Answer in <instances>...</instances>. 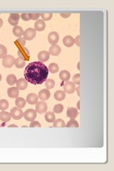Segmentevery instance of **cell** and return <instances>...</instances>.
Wrapping results in <instances>:
<instances>
[{"label":"cell","instance_id":"1f68e13d","mask_svg":"<svg viewBox=\"0 0 114 171\" xmlns=\"http://www.w3.org/2000/svg\"><path fill=\"white\" fill-rule=\"evenodd\" d=\"M7 55V48L5 46L0 44V59H4Z\"/></svg>","mask_w":114,"mask_h":171},{"label":"cell","instance_id":"bcb514c9","mask_svg":"<svg viewBox=\"0 0 114 171\" xmlns=\"http://www.w3.org/2000/svg\"><path fill=\"white\" fill-rule=\"evenodd\" d=\"M9 128H11V127H17V126H16V125H10V126H8Z\"/></svg>","mask_w":114,"mask_h":171},{"label":"cell","instance_id":"3957f363","mask_svg":"<svg viewBox=\"0 0 114 171\" xmlns=\"http://www.w3.org/2000/svg\"><path fill=\"white\" fill-rule=\"evenodd\" d=\"M10 114L11 117L14 118V120H19L21 119L24 116L22 108H17V107H14L10 110Z\"/></svg>","mask_w":114,"mask_h":171},{"label":"cell","instance_id":"7c38bea8","mask_svg":"<svg viewBox=\"0 0 114 171\" xmlns=\"http://www.w3.org/2000/svg\"><path fill=\"white\" fill-rule=\"evenodd\" d=\"M50 96H51V93H50V91L48 89H42L39 93L38 97L42 101H44L48 100L50 98Z\"/></svg>","mask_w":114,"mask_h":171},{"label":"cell","instance_id":"836d02e7","mask_svg":"<svg viewBox=\"0 0 114 171\" xmlns=\"http://www.w3.org/2000/svg\"><path fill=\"white\" fill-rule=\"evenodd\" d=\"M55 86V81L53 79H48L46 81V89L49 90V89H51L54 87Z\"/></svg>","mask_w":114,"mask_h":171},{"label":"cell","instance_id":"e575fe53","mask_svg":"<svg viewBox=\"0 0 114 171\" xmlns=\"http://www.w3.org/2000/svg\"><path fill=\"white\" fill-rule=\"evenodd\" d=\"M63 110V106L62 104H57L54 107V112L55 113H61Z\"/></svg>","mask_w":114,"mask_h":171},{"label":"cell","instance_id":"f35d334b","mask_svg":"<svg viewBox=\"0 0 114 171\" xmlns=\"http://www.w3.org/2000/svg\"><path fill=\"white\" fill-rule=\"evenodd\" d=\"M29 126L31 128H35V127L40 128L42 126H41V123H40L39 122L36 121V120H33V121H32V123H30Z\"/></svg>","mask_w":114,"mask_h":171},{"label":"cell","instance_id":"9c48e42d","mask_svg":"<svg viewBox=\"0 0 114 171\" xmlns=\"http://www.w3.org/2000/svg\"><path fill=\"white\" fill-rule=\"evenodd\" d=\"M19 19H20V15L18 13H12L9 15L8 21L9 24L11 26H16L18 24Z\"/></svg>","mask_w":114,"mask_h":171},{"label":"cell","instance_id":"74e56055","mask_svg":"<svg viewBox=\"0 0 114 171\" xmlns=\"http://www.w3.org/2000/svg\"><path fill=\"white\" fill-rule=\"evenodd\" d=\"M29 17H30V19H32V20H37V19L40 17V14L30 13Z\"/></svg>","mask_w":114,"mask_h":171},{"label":"cell","instance_id":"7bdbcfd3","mask_svg":"<svg viewBox=\"0 0 114 171\" xmlns=\"http://www.w3.org/2000/svg\"><path fill=\"white\" fill-rule=\"evenodd\" d=\"M2 25H3V20L1 18H0V28L2 26Z\"/></svg>","mask_w":114,"mask_h":171},{"label":"cell","instance_id":"603a6c76","mask_svg":"<svg viewBox=\"0 0 114 171\" xmlns=\"http://www.w3.org/2000/svg\"><path fill=\"white\" fill-rule=\"evenodd\" d=\"M13 34L17 37H22V36L24 34V30L21 26H16L13 29Z\"/></svg>","mask_w":114,"mask_h":171},{"label":"cell","instance_id":"7402d4cb","mask_svg":"<svg viewBox=\"0 0 114 171\" xmlns=\"http://www.w3.org/2000/svg\"><path fill=\"white\" fill-rule=\"evenodd\" d=\"M54 96V98L58 101H63L66 98V94L64 91L59 90L56 91Z\"/></svg>","mask_w":114,"mask_h":171},{"label":"cell","instance_id":"44dd1931","mask_svg":"<svg viewBox=\"0 0 114 171\" xmlns=\"http://www.w3.org/2000/svg\"><path fill=\"white\" fill-rule=\"evenodd\" d=\"M71 77V73L70 72H69L68 71L66 70H63V71H61L59 73V78L61 81H69V79H70Z\"/></svg>","mask_w":114,"mask_h":171},{"label":"cell","instance_id":"d4e9b609","mask_svg":"<svg viewBox=\"0 0 114 171\" xmlns=\"http://www.w3.org/2000/svg\"><path fill=\"white\" fill-rule=\"evenodd\" d=\"M15 104H16L17 108H23L25 106V105H26V101L23 98L18 97L15 100Z\"/></svg>","mask_w":114,"mask_h":171},{"label":"cell","instance_id":"f546056e","mask_svg":"<svg viewBox=\"0 0 114 171\" xmlns=\"http://www.w3.org/2000/svg\"><path fill=\"white\" fill-rule=\"evenodd\" d=\"M15 44H17V46L19 48L24 47V46L26 45V40L24 39V37H19V39H17V40L14 42Z\"/></svg>","mask_w":114,"mask_h":171},{"label":"cell","instance_id":"4dcf8cb0","mask_svg":"<svg viewBox=\"0 0 114 171\" xmlns=\"http://www.w3.org/2000/svg\"><path fill=\"white\" fill-rule=\"evenodd\" d=\"M9 108V102L6 99L0 100V110H5Z\"/></svg>","mask_w":114,"mask_h":171},{"label":"cell","instance_id":"d6a6232c","mask_svg":"<svg viewBox=\"0 0 114 171\" xmlns=\"http://www.w3.org/2000/svg\"><path fill=\"white\" fill-rule=\"evenodd\" d=\"M66 126L68 128H79V124L75 119H71L67 123Z\"/></svg>","mask_w":114,"mask_h":171},{"label":"cell","instance_id":"52a82bcc","mask_svg":"<svg viewBox=\"0 0 114 171\" xmlns=\"http://www.w3.org/2000/svg\"><path fill=\"white\" fill-rule=\"evenodd\" d=\"M48 109L47 104L44 101H39L36 104V111L40 114L45 113Z\"/></svg>","mask_w":114,"mask_h":171},{"label":"cell","instance_id":"9a60e30c","mask_svg":"<svg viewBox=\"0 0 114 171\" xmlns=\"http://www.w3.org/2000/svg\"><path fill=\"white\" fill-rule=\"evenodd\" d=\"M46 27V23L45 21L42 19H39L36 21V23L34 24V30L38 32H42L45 30Z\"/></svg>","mask_w":114,"mask_h":171},{"label":"cell","instance_id":"8fae6325","mask_svg":"<svg viewBox=\"0 0 114 171\" xmlns=\"http://www.w3.org/2000/svg\"><path fill=\"white\" fill-rule=\"evenodd\" d=\"M7 94L9 98H17L19 96V90L17 89V87H10L7 90Z\"/></svg>","mask_w":114,"mask_h":171},{"label":"cell","instance_id":"7dc6e473","mask_svg":"<svg viewBox=\"0 0 114 171\" xmlns=\"http://www.w3.org/2000/svg\"><path fill=\"white\" fill-rule=\"evenodd\" d=\"M77 68H78V70H80V62L78 63V66H77Z\"/></svg>","mask_w":114,"mask_h":171},{"label":"cell","instance_id":"30bf717a","mask_svg":"<svg viewBox=\"0 0 114 171\" xmlns=\"http://www.w3.org/2000/svg\"><path fill=\"white\" fill-rule=\"evenodd\" d=\"M48 41H49V42L51 45L57 44L59 41V34L56 32H51V33H49V36H48Z\"/></svg>","mask_w":114,"mask_h":171},{"label":"cell","instance_id":"277c9868","mask_svg":"<svg viewBox=\"0 0 114 171\" xmlns=\"http://www.w3.org/2000/svg\"><path fill=\"white\" fill-rule=\"evenodd\" d=\"M36 31L34 28H28L24 32V39L25 40L32 41L36 35Z\"/></svg>","mask_w":114,"mask_h":171},{"label":"cell","instance_id":"6da1fadb","mask_svg":"<svg viewBox=\"0 0 114 171\" xmlns=\"http://www.w3.org/2000/svg\"><path fill=\"white\" fill-rule=\"evenodd\" d=\"M49 69L43 62L34 61L30 63L24 71L26 81L34 85L42 84L47 79Z\"/></svg>","mask_w":114,"mask_h":171},{"label":"cell","instance_id":"f1b7e54d","mask_svg":"<svg viewBox=\"0 0 114 171\" xmlns=\"http://www.w3.org/2000/svg\"><path fill=\"white\" fill-rule=\"evenodd\" d=\"M14 65L16 66V67L17 69H22L24 67L25 65H26V61H23L21 59H19V58H17V59H15V62H14Z\"/></svg>","mask_w":114,"mask_h":171},{"label":"cell","instance_id":"83f0119b","mask_svg":"<svg viewBox=\"0 0 114 171\" xmlns=\"http://www.w3.org/2000/svg\"><path fill=\"white\" fill-rule=\"evenodd\" d=\"M66 126L65 122L62 119L59 118V119H55L54 121V127L55 128H63Z\"/></svg>","mask_w":114,"mask_h":171},{"label":"cell","instance_id":"8992f818","mask_svg":"<svg viewBox=\"0 0 114 171\" xmlns=\"http://www.w3.org/2000/svg\"><path fill=\"white\" fill-rule=\"evenodd\" d=\"M27 121H33L36 119V111L34 109H28L24 113V116H23Z\"/></svg>","mask_w":114,"mask_h":171},{"label":"cell","instance_id":"4316f807","mask_svg":"<svg viewBox=\"0 0 114 171\" xmlns=\"http://www.w3.org/2000/svg\"><path fill=\"white\" fill-rule=\"evenodd\" d=\"M48 69H49V71H50L51 73H56L59 71V67L57 64L51 63L49 64V67H48Z\"/></svg>","mask_w":114,"mask_h":171},{"label":"cell","instance_id":"ffe728a7","mask_svg":"<svg viewBox=\"0 0 114 171\" xmlns=\"http://www.w3.org/2000/svg\"><path fill=\"white\" fill-rule=\"evenodd\" d=\"M11 116L10 113L4 111V110L0 112V120H2V121L7 123V122H9L11 120Z\"/></svg>","mask_w":114,"mask_h":171},{"label":"cell","instance_id":"f6af8a7d","mask_svg":"<svg viewBox=\"0 0 114 171\" xmlns=\"http://www.w3.org/2000/svg\"><path fill=\"white\" fill-rule=\"evenodd\" d=\"M76 89V91H77V94H78V95L79 96V95H80V93H79V86L77 89Z\"/></svg>","mask_w":114,"mask_h":171},{"label":"cell","instance_id":"d590c367","mask_svg":"<svg viewBox=\"0 0 114 171\" xmlns=\"http://www.w3.org/2000/svg\"><path fill=\"white\" fill-rule=\"evenodd\" d=\"M40 16L43 19L42 20L49 21L52 18V17H53V14H52V13H42L40 14Z\"/></svg>","mask_w":114,"mask_h":171},{"label":"cell","instance_id":"b9f144b4","mask_svg":"<svg viewBox=\"0 0 114 171\" xmlns=\"http://www.w3.org/2000/svg\"><path fill=\"white\" fill-rule=\"evenodd\" d=\"M61 17H62L63 18H69L71 16V13H61L60 14Z\"/></svg>","mask_w":114,"mask_h":171},{"label":"cell","instance_id":"8d00e7d4","mask_svg":"<svg viewBox=\"0 0 114 171\" xmlns=\"http://www.w3.org/2000/svg\"><path fill=\"white\" fill-rule=\"evenodd\" d=\"M73 83L75 85H79L80 84V74L79 73H76L73 76Z\"/></svg>","mask_w":114,"mask_h":171},{"label":"cell","instance_id":"ee69618b","mask_svg":"<svg viewBox=\"0 0 114 171\" xmlns=\"http://www.w3.org/2000/svg\"><path fill=\"white\" fill-rule=\"evenodd\" d=\"M77 109H80V101H78V104H77Z\"/></svg>","mask_w":114,"mask_h":171},{"label":"cell","instance_id":"4fadbf2b","mask_svg":"<svg viewBox=\"0 0 114 171\" xmlns=\"http://www.w3.org/2000/svg\"><path fill=\"white\" fill-rule=\"evenodd\" d=\"M61 47L59 46H58L57 44H54V45H51V47L49 48V53L50 55L57 56H59L60 53H61Z\"/></svg>","mask_w":114,"mask_h":171},{"label":"cell","instance_id":"ba28073f","mask_svg":"<svg viewBox=\"0 0 114 171\" xmlns=\"http://www.w3.org/2000/svg\"><path fill=\"white\" fill-rule=\"evenodd\" d=\"M76 86L73 82L71 81H66L63 85V91L65 93H67L69 94H71L74 93L76 91Z\"/></svg>","mask_w":114,"mask_h":171},{"label":"cell","instance_id":"ab89813d","mask_svg":"<svg viewBox=\"0 0 114 171\" xmlns=\"http://www.w3.org/2000/svg\"><path fill=\"white\" fill-rule=\"evenodd\" d=\"M20 18H22V20L26 21L31 20L30 17H29V14H27V13L22 14L20 16Z\"/></svg>","mask_w":114,"mask_h":171},{"label":"cell","instance_id":"2e32d148","mask_svg":"<svg viewBox=\"0 0 114 171\" xmlns=\"http://www.w3.org/2000/svg\"><path fill=\"white\" fill-rule=\"evenodd\" d=\"M78 110H77L76 108H73V107L69 108L66 111L67 117L70 118L71 119H75V118L78 116Z\"/></svg>","mask_w":114,"mask_h":171},{"label":"cell","instance_id":"7a4b0ae2","mask_svg":"<svg viewBox=\"0 0 114 171\" xmlns=\"http://www.w3.org/2000/svg\"><path fill=\"white\" fill-rule=\"evenodd\" d=\"M18 56L19 59H21L23 61H29L30 59V53L27 48L22 47L18 49Z\"/></svg>","mask_w":114,"mask_h":171},{"label":"cell","instance_id":"5b68a950","mask_svg":"<svg viewBox=\"0 0 114 171\" xmlns=\"http://www.w3.org/2000/svg\"><path fill=\"white\" fill-rule=\"evenodd\" d=\"M15 59L11 55H7L2 60V65L5 68H11L14 65Z\"/></svg>","mask_w":114,"mask_h":171},{"label":"cell","instance_id":"cb8c5ba5","mask_svg":"<svg viewBox=\"0 0 114 171\" xmlns=\"http://www.w3.org/2000/svg\"><path fill=\"white\" fill-rule=\"evenodd\" d=\"M55 119H56L55 114L53 112L49 111V112L46 113L45 120L48 122V123H53V122L55 120Z\"/></svg>","mask_w":114,"mask_h":171},{"label":"cell","instance_id":"c3c4849f","mask_svg":"<svg viewBox=\"0 0 114 171\" xmlns=\"http://www.w3.org/2000/svg\"><path fill=\"white\" fill-rule=\"evenodd\" d=\"M2 81V75L0 74V81Z\"/></svg>","mask_w":114,"mask_h":171},{"label":"cell","instance_id":"ac0fdd59","mask_svg":"<svg viewBox=\"0 0 114 171\" xmlns=\"http://www.w3.org/2000/svg\"><path fill=\"white\" fill-rule=\"evenodd\" d=\"M39 97L35 94H29L26 96V101L30 105H34L38 102Z\"/></svg>","mask_w":114,"mask_h":171},{"label":"cell","instance_id":"d6986e66","mask_svg":"<svg viewBox=\"0 0 114 171\" xmlns=\"http://www.w3.org/2000/svg\"><path fill=\"white\" fill-rule=\"evenodd\" d=\"M63 43L65 46L66 47H71L75 44L74 39H73L71 36H66L63 39Z\"/></svg>","mask_w":114,"mask_h":171},{"label":"cell","instance_id":"e0dca14e","mask_svg":"<svg viewBox=\"0 0 114 171\" xmlns=\"http://www.w3.org/2000/svg\"><path fill=\"white\" fill-rule=\"evenodd\" d=\"M50 54L49 51H42L38 54V59L41 62H46L49 59Z\"/></svg>","mask_w":114,"mask_h":171},{"label":"cell","instance_id":"60d3db41","mask_svg":"<svg viewBox=\"0 0 114 171\" xmlns=\"http://www.w3.org/2000/svg\"><path fill=\"white\" fill-rule=\"evenodd\" d=\"M75 44H76L77 46H80V35H78L76 39H74Z\"/></svg>","mask_w":114,"mask_h":171},{"label":"cell","instance_id":"5bb4252c","mask_svg":"<svg viewBox=\"0 0 114 171\" xmlns=\"http://www.w3.org/2000/svg\"><path fill=\"white\" fill-rule=\"evenodd\" d=\"M16 83H17V89L21 91L25 90V89L27 88V86H28V82L26 81V79H22V78L18 79Z\"/></svg>","mask_w":114,"mask_h":171},{"label":"cell","instance_id":"484cf974","mask_svg":"<svg viewBox=\"0 0 114 171\" xmlns=\"http://www.w3.org/2000/svg\"><path fill=\"white\" fill-rule=\"evenodd\" d=\"M17 79L16 76L14 74H9L7 77V82L9 86H13L17 83Z\"/></svg>","mask_w":114,"mask_h":171}]
</instances>
